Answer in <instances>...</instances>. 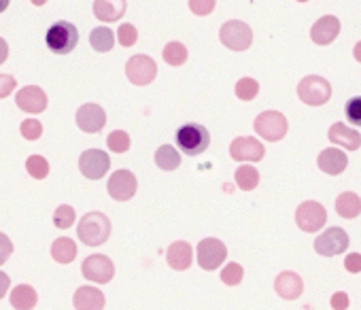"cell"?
<instances>
[{"label":"cell","mask_w":361,"mask_h":310,"mask_svg":"<svg viewBox=\"0 0 361 310\" xmlns=\"http://www.w3.org/2000/svg\"><path fill=\"white\" fill-rule=\"evenodd\" d=\"M348 166V158L346 153L336 149V147H329V149H323L321 155H319V168L325 173V175H340L344 173V168Z\"/></svg>","instance_id":"19"},{"label":"cell","mask_w":361,"mask_h":310,"mask_svg":"<svg viewBox=\"0 0 361 310\" xmlns=\"http://www.w3.org/2000/svg\"><path fill=\"white\" fill-rule=\"evenodd\" d=\"M243 276H245L243 266H240V264H234V261H232V264H228V266L224 268V272H221V280H224L226 285H230V287L240 285Z\"/></svg>","instance_id":"35"},{"label":"cell","mask_w":361,"mask_h":310,"mask_svg":"<svg viewBox=\"0 0 361 310\" xmlns=\"http://www.w3.org/2000/svg\"><path fill=\"white\" fill-rule=\"evenodd\" d=\"M164 62L168 66H180L188 62V47L178 41H172L164 47Z\"/></svg>","instance_id":"29"},{"label":"cell","mask_w":361,"mask_h":310,"mask_svg":"<svg viewBox=\"0 0 361 310\" xmlns=\"http://www.w3.org/2000/svg\"><path fill=\"white\" fill-rule=\"evenodd\" d=\"M298 3H308V0H298Z\"/></svg>","instance_id":"49"},{"label":"cell","mask_w":361,"mask_h":310,"mask_svg":"<svg viewBox=\"0 0 361 310\" xmlns=\"http://www.w3.org/2000/svg\"><path fill=\"white\" fill-rule=\"evenodd\" d=\"M126 7H128L126 0H96V3H94V16H96V20L111 24V22H117V20L123 18Z\"/></svg>","instance_id":"23"},{"label":"cell","mask_w":361,"mask_h":310,"mask_svg":"<svg viewBox=\"0 0 361 310\" xmlns=\"http://www.w3.org/2000/svg\"><path fill=\"white\" fill-rule=\"evenodd\" d=\"M219 41L232 51H247L253 43V30L240 20H230L221 26Z\"/></svg>","instance_id":"5"},{"label":"cell","mask_w":361,"mask_h":310,"mask_svg":"<svg viewBox=\"0 0 361 310\" xmlns=\"http://www.w3.org/2000/svg\"><path fill=\"white\" fill-rule=\"evenodd\" d=\"M81 272H83V276H85L87 280L98 283V285H104V283H109V280L113 278L115 266H113V261H111L106 255L96 253V255L85 257V261H83V266H81Z\"/></svg>","instance_id":"13"},{"label":"cell","mask_w":361,"mask_h":310,"mask_svg":"<svg viewBox=\"0 0 361 310\" xmlns=\"http://www.w3.org/2000/svg\"><path fill=\"white\" fill-rule=\"evenodd\" d=\"M16 104L20 106V111L30 113V115H39L47 108V94L37 87V85H26L18 92L16 96Z\"/></svg>","instance_id":"15"},{"label":"cell","mask_w":361,"mask_h":310,"mask_svg":"<svg viewBox=\"0 0 361 310\" xmlns=\"http://www.w3.org/2000/svg\"><path fill=\"white\" fill-rule=\"evenodd\" d=\"M228 257V249L217 238H204L198 244V264L202 270H217Z\"/></svg>","instance_id":"11"},{"label":"cell","mask_w":361,"mask_h":310,"mask_svg":"<svg viewBox=\"0 0 361 310\" xmlns=\"http://www.w3.org/2000/svg\"><path fill=\"white\" fill-rule=\"evenodd\" d=\"M215 5H217V0H190V11L194 16H211L215 11Z\"/></svg>","instance_id":"39"},{"label":"cell","mask_w":361,"mask_h":310,"mask_svg":"<svg viewBox=\"0 0 361 310\" xmlns=\"http://www.w3.org/2000/svg\"><path fill=\"white\" fill-rule=\"evenodd\" d=\"M344 115H346V119H348L353 125H359V128H361V98H359V96L346 100Z\"/></svg>","instance_id":"38"},{"label":"cell","mask_w":361,"mask_h":310,"mask_svg":"<svg viewBox=\"0 0 361 310\" xmlns=\"http://www.w3.org/2000/svg\"><path fill=\"white\" fill-rule=\"evenodd\" d=\"M90 45H92L96 51H100V54L111 51L113 45H115V35H113V30H111V28H104V26L94 28L92 35H90Z\"/></svg>","instance_id":"28"},{"label":"cell","mask_w":361,"mask_h":310,"mask_svg":"<svg viewBox=\"0 0 361 310\" xmlns=\"http://www.w3.org/2000/svg\"><path fill=\"white\" fill-rule=\"evenodd\" d=\"M234 179H236L238 187L245 190V192H251V190H255V187L259 185V173H257L253 166H249V164L240 166V168L236 170Z\"/></svg>","instance_id":"30"},{"label":"cell","mask_w":361,"mask_h":310,"mask_svg":"<svg viewBox=\"0 0 361 310\" xmlns=\"http://www.w3.org/2000/svg\"><path fill=\"white\" fill-rule=\"evenodd\" d=\"M155 164L161 170H176L180 166V153L172 144H161L155 151Z\"/></svg>","instance_id":"27"},{"label":"cell","mask_w":361,"mask_h":310,"mask_svg":"<svg viewBox=\"0 0 361 310\" xmlns=\"http://www.w3.org/2000/svg\"><path fill=\"white\" fill-rule=\"evenodd\" d=\"M230 155H232V160H236V162H262L264 155H266V149L257 138L238 136L230 144Z\"/></svg>","instance_id":"12"},{"label":"cell","mask_w":361,"mask_h":310,"mask_svg":"<svg viewBox=\"0 0 361 310\" xmlns=\"http://www.w3.org/2000/svg\"><path fill=\"white\" fill-rule=\"evenodd\" d=\"M136 185H138V183H136L134 173H130V170H117V173H113V175H111L106 190H109V196H111L113 200H117V202H126V200L134 198V194H136Z\"/></svg>","instance_id":"14"},{"label":"cell","mask_w":361,"mask_h":310,"mask_svg":"<svg viewBox=\"0 0 361 310\" xmlns=\"http://www.w3.org/2000/svg\"><path fill=\"white\" fill-rule=\"evenodd\" d=\"M298 96L308 106H321L331 98V85L319 75H308L298 85Z\"/></svg>","instance_id":"4"},{"label":"cell","mask_w":361,"mask_h":310,"mask_svg":"<svg viewBox=\"0 0 361 310\" xmlns=\"http://www.w3.org/2000/svg\"><path fill=\"white\" fill-rule=\"evenodd\" d=\"M20 130H22V136L26 140H37L43 134V123L37 121V119H24L22 125H20Z\"/></svg>","instance_id":"37"},{"label":"cell","mask_w":361,"mask_h":310,"mask_svg":"<svg viewBox=\"0 0 361 310\" xmlns=\"http://www.w3.org/2000/svg\"><path fill=\"white\" fill-rule=\"evenodd\" d=\"M234 92H236V96H238L240 100L249 102V100H253V98L259 94V83H257L255 79H251V77H245V79H240V81L236 83Z\"/></svg>","instance_id":"32"},{"label":"cell","mask_w":361,"mask_h":310,"mask_svg":"<svg viewBox=\"0 0 361 310\" xmlns=\"http://www.w3.org/2000/svg\"><path fill=\"white\" fill-rule=\"evenodd\" d=\"M51 257L58 261V264H71V261H75V257H77V244H75V240H71V238H58V240H54V244H51Z\"/></svg>","instance_id":"26"},{"label":"cell","mask_w":361,"mask_h":310,"mask_svg":"<svg viewBox=\"0 0 361 310\" xmlns=\"http://www.w3.org/2000/svg\"><path fill=\"white\" fill-rule=\"evenodd\" d=\"M274 289L283 299H298L304 291V283L295 272H281L274 280Z\"/></svg>","instance_id":"21"},{"label":"cell","mask_w":361,"mask_h":310,"mask_svg":"<svg viewBox=\"0 0 361 310\" xmlns=\"http://www.w3.org/2000/svg\"><path fill=\"white\" fill-rule=\"evenodd\" d=\"M104 123H106V113L100 104L87 102L77 111V125L87 134L100 132L104 128Z\"/></svg>","instance_id":"16"},{"label":"cell","mask_w":361,"mask_h":310,"mask_svg":"<svg viewBox=\"0 0 361 310\" xmlns=\"http://www.w3.org/2000/svg\"><path fill=\"white\" fill-rule=\"evenodd\" d=\"M111 168V158L100 151V149H87L81 153V158H79V170L83 177H87L90 181H98L102 179Z\"/></svg>","instance_id":"8"},{"label":"cell","mask_w":361,"mask_h":310,"mask_svg":"<svg viewBox=\"0 0 361 310\" xmlns=\"http://www.w3.org/2000/svg\"><path fill=\"white\" fill-rule=\"evenodd\" d=\"M9 3H11V0H0V13H5L9 9Z\"/></svg>","instance_id":"47"},{"label":"cell","mask_w":361,"mask_h":310,"mask_svg":"<svg viewBox=\"0 0 361 310\" xmlns=\"http://www.w3.org/2000/svg\"><path fill=\"white\" fill-rule=\"evenodd\" d=\"M77 236L79 240H83L87 247H100L109 240L111 236V221L104 213L92 211L87 213L79 225H77Z\"/></svg>","instance_id":"1"},{"label":"cell","mask_w":361,"mask_h":310,"mask_svg":"<svg viewBox=\"0 0 361 310\" xmlns=\"http://www.w3.org/2000/svg\"><path fill=\"white\" fill-rule=\"evenodd\" d=\"M11 253H13V242L9 240L7 234L0 232V266L11 257Z\"/></svg>","instance_id":"41"},{"label":"cell","mask_w":361,"mask_h":310,"mask_svg":"<svg viewBox=\"0 0 361 310\" xmlns=\"http://www.w3.org/2000/svg\"><path fill=\"white\" fill-rule=\"evenodd\" d=\"M353 56H355V60H357V62L361 64V41H359V43L355 45V49H353Z\"/></svg>","instance_id":"46"},{"label":"cell","mask_w":361,"mask_h":310,"mask_svg":"<svg viewBox=\"0 0 361 310\" xmlns=\"http://www.w3.org/2000/svg\"><path fill=\"white\" fill-rule=\"evenodd\" d=\"M331 308L334 310H346L348 308V295L344 291H338L331 295Z\"/></svg>","instance_id":"43"},{"label":"cell","mask_w":361,"mask_h":310,"mask_svg":"<svg viewBox=\"0 0 361 310\" xmlns=\"http://www.w3.org/2000/svg\"><path fill=\"white\" fill-rule=\"evenodd\" d=\"M117 41L121 47H132L138 41V32L132 24H121L117 30Z\"/></svg>","instance_id":"36"},{"label":"cell","mask_w":361,"mask_h":310,"mask_svg":"<svg viewBox=\"0 0 361 310\" xmlns=\"http://www.w3.org/2000/svg\"><path fill=\"white\" fill-rule=\"evenodd\" d=\"M336 213L344 219H355L361 215V198L353 192H344L336 200Z\"/></svg>","instance_id":"24"},{"label":"cell","mask_w":361,"mask_h":310,"mask_svg":"<svg viewBox=\"0 0 361 310\" xmlns=\"http://www.w3.org/2000/svg\"><path fill=\"white\" fill-rule=\"evenodd\" d=\"M75 219H77L75 209H73V206H68V204L58 206V209H56V213H54V225H56V228H60V230H68V228L75 223Z\"/></svg>","instance_id":"33"},{"label":"cell","mask_w":361,"mask_h":310,"mask_svg":"<svg viewBox=\"0 0 361 310\" xmlns=\"http://www.w3.org/2000/svg\"><path fill=\"white\" fill-rule=\"evenodd\" d=\"M348 249V234L342 228H329L314 240V251L323 257L340 255Z\"/></svg>","instance_id":"10"},{"label":"cell","mask_w":361,"mask_h":310,"mask_svg":"<svg viewBox=\"0 0 361 310\" xmlns=\"http://www.w3.org/2000/svg\"><path fill=\"white\" fill-rule=\"evenodd\" d=\"M16 87H18L16 77H11V75H0V98L11 96Z\"/></svg>","instance_id":"40"},{"label":"cell","mask_w":361,"mask_h":310,"mask_svg":"<svg viewBox=\"0 0 361 310\" xmlns=\"http://www.w3.org/2000/svg\"><path fill=\"white\" fill-rule=\"evenodd\" d=\"M126 77L134 85H149L157 77V64L149 56H132L126 64Z\"/></svg>","instance_id":"9"},{"label":"cell","mask_w":361,"mask_h":310,"mask_svg":"<svg viewBox=\"0 0 361 310\" xmlns=\"http://www.w3.org/2000/svg\"><path fill=\"white\" fill-rule=\"evenodd\" d=\"M211 134L200 123H185L176 130V147L185 155H200L209 149Z\"/></svg>","instance_id":"2"},{"label":"cell","mask_w":361,"mask_h":310,"mask_svg":"<svg viewBox=\"0 0 361 310\" xmlns=\"http://www.w3.org/2000/svg\"><path fill=\"white\" fill-rule=\"evenodd\" d=\"M338 35H340V20L336 16H325L317 20V24L310 30V39L317 45H329L336 41Z\"/></svg>","instance_id":"18"},{"label":"cell","mask_w":361,"mask_h":310,"mask_svg":"<svg viewBox=\"0 0 361 310\" xmlns=\"http://www.w3.org/2000/svg\"><path fill=\"white\" fill-rule=\"evenodd\" d=\"M253 125H255V132L262 138L270 140V142L283 140L285 134H287V128H289L285 115L279 113V111H264V113H259Z\"/></svg>","instance_id":"6"},{"label":"cell","mask_w":361,"mask_h":310,"mask_svg":"<svg viewBox=\"0 0 361 310\" xmlns=\"http://www.w3.org/2000/svg\"><path fill=\"white\" fill-rule=\"evenodd\" d=\"M7 58H9V45L3 37H0V64H5Z\"/></svg>","instance_id":"45"},{"label":"cell","mask_w":361,"mask_h":310,"mask_svg":"<svg viewBox=\"0 0 361 310\" xmlns=\"http://www.w3.org/2000/svg\"><path fill=\"white\" fill-rule=\"evenodd\" d=\"M30 3H32V5H37V7H43V5L47 3V0H30Z\"/></svg>","instance_id":"48"},{"label":"cell","mask_w":361,"mask_h":310,"mask_svg":"<svg viewBox=\"0 0 361 310\" xmlns=\"http://www.w3.org/2000/svg\"><path fill=\"white\" fill-rule=\"evenodd\" d=\"M73 304L77 310H102L104 308V293L98 287L83 285L75 291Z\"/></svg>","instance_id":"20"},{"label":"cell","mask_w":361,"mask_h":310,"mask_svg":"<svg viewBox=\"0 0 361 310\" xmlns=\"http://www.w3.org/2000/svg\"><path fill=\"white\" fill-rule=\"evenodd\" d=\"M106 144H109V149H111L113 153H126V151L130 149V136H128V132H123V130H115V132L109 134Z\"/></svg>","instance_id":"34"},{"label":"cell","mask_w":361,"mask_h":310,"mask_svg":"<svg viewBox=\"0 0 361 310\" xmlns=\"http://www.w3.org/2000/svg\"><path fill=\"white\" fill-rule=\"evenodd\" d=\"M37 302H39V295L30 285H18L11 291V306L16 310H32Z\"/></svg>","instance_id":"25"},{"label":"cell","mask_w":361,"mask_h":310,"mask_svg":"<svg viewBox=\"0 0 361 310\" xmlns=\"http://www.w3.org/2000/svg\"><path fill=\"white\" fill-rule=\"evenodd\" d=\"M26 170L32 179H45L49 175V162L43 158V155H30L26 162Z\"/></svg>","instance_id":"31"},{"label":"cell","mask_w":361,"mask_h":310,"mask_svg":"<svg viewBox=\"0 0 361 310\" xmlns=\"http://www.w3.org/2000/svg\"><path fill=\"white\" fill-rule=\"evenodd\" d=\"M9 287H11V278H9V274L0 272V299H3V297L7 295Z\"/></svg>","instance_id":"44"},{"label":"cell","mask_w":361,"mask_h":310,"mask_svg":"<svg viewBox=\"0 0 361 310\" xmlns=\"http://www.w3.org/2000/svg\"><path fill=\"white\" fill-rule=\"evenodd\" d=\"M45 41H47L49 51H54L58 56H66V54H71L77 47V43H79V30L71 22H56L47 30Z\"/></svg>","instance_id":"3"},{"label":"cell","mask_w":361,"mask_h":310,"mask_svg":"<svg viewBox=\"0 0 361 310\" xmlns=\"http://www.w3.org/2000/svg\"><path fill=\"white\" fill-rule=\"evenodd\" d=\"M344 268H346L348 272H353V274L361 272V255H359V253H350V255L344 259Z\"/></svg>","instance_id":"42"},{"label":"cell","mask_w":361,"mask_h":310,"mask_svg":"<svg viewBox=\"0 0 361 310\" xmlns=\"http://www.w3.org/2000/svg\"><path fill=\"white\" fill-rule=\"evenodd\" d=\"M166 259H168V266L172 270H178V272H183L192 266L194 261V249L190 242L185 240H176L168 247L166 251Z\"/></svg>","instance_id":"17"},{"label":"cell","mask_w":361,"mask_h":310,"mask_svg":"<svg viewBox=\"0 0 361 310\" xmlns=\"http://www.w3.org/2000/svg\"><path fill=\"white\" fill-rule=\"evenodd\" d=\"M327 138H329L334 144H340V147H344V149H348V151H357V149L361 147V136H359V132L350 130V128L344 125V123H334V125L329 128V132H327Z\"/></svg>","instance_id":"22"},{"label":"cell","mask_w":361,"mask_h":310,"mask_svg":"<svg viewBox=\"0 0 361 310\" xmlns=\"http://www.w3.org/2000/svg\"><path fill=\"white\" fill-rule=\"evenodd\" d=\"M295 223L302 232H308V234L319 232L327 223V211L323 204L314 200L302 202L295 211Z\"/></svg>","instance_id":"7"}]
</instances>
